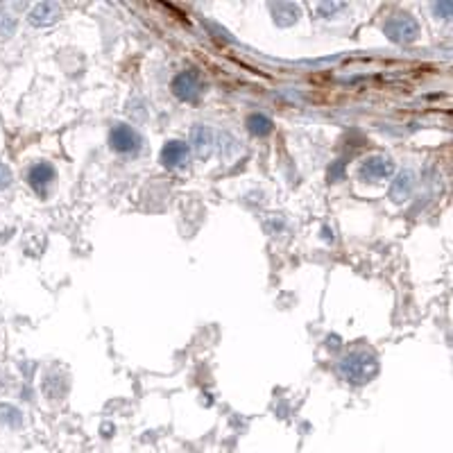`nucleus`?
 Returning <instances> with one entry per match:
<instances>
[{
  "mask_svg": "<svg viewBox=\"0 0 453 453\" xmlns=\"http://www.w3.org/2000/svg\"><path fill=\"white\" fill-rule=\"evenodd\" d=\"M338 372L349 381L351 385H362L367 381H372L378 372V360L372 351L367 349H356V351H349L340 362H338Z\"/></svg>",
  "mask_w": 453,
  "mask_h": 453,
  "instance_id": "nucleus-1",
  "label": "nucleus"
},
{
  "mask_svg": "<svg viewBox=\"0 0 453 453\" xmlns=\"http://www.w3.org/2000/svg\"><path fill=\"white\" fill-rule=\"evenodd\" d=\"M383 32L388 35L390 41H394V44H403V46H406V44H413V41H417V37H419V23L410 14L397 12V14H392L388 21H385Z\"/></svg>",
  "mask_w": 453,
  "mask_h": 453,
  "instance_id": "nucleus-2",
  "label": "nucleus"
},
{
  "mask_svg": "<svg viewBox=\"0 0 453 453\" xmlns=\"http://www.w3.org/2000/svg\"><path fill=\"white\" fill-rule=\"evenodd\" d=\"M109 145L118 154H136L141 150V134L125 122H116L109 131Z\"/></svg>",
  "mask_w": 453,
  "mask_h": 453,
  "instance_id": "nucleus-3",
  "label": "nucleus"
},
{
  "mask_svg": "<svg viewBox=\"0 0 453 453\" xmlns=\"http://www.w3.org/2000/svg\"><path fill=\"white\" fill-rule=\"evenodd\" d=\"M172 93L184 102H195L202 93V80L195 71H181L172 77Z\"/></svg>",
  "mask_w": 453,
  "mask_h": 453,
  "instance_id": "nucleus-4",
  "label": "nucleus"
},
{
  "mask_svg": "<svg viewBox=\"0 0 453 453\" xmlns=\"http://www.w3.org/2000/svg\"><path fill=\"white\" fill-rule=\"evenodd\" d=\"M394 170V163L390 156H383V154H374L369 156L360 163V170L358 175L362 181H378V179H385L390 177Z\"/></svg>",
  "mask_w": 453,
  "mask_h": 453,
  "instance_id": "nucleus-5",
  "label": "nucleus"
},
{
  "mask_svg": "<svg viewBox=\"0 0 453 453\" xmlns=\"http://www.w3.org/2000/svg\"><path fill=\"white\" fill-rule=\"evenodd\" d=\"M53 181H55V168L48 161H39L28 170V184L41 197L48 195V188H50Z\"/></svg>",
  "mask_w": 453,
  "mask_h": 453,
  "instance_id": "nucleus-6",
  "label": "nucleus"
},
{
  "mask_svg": "<svg viewBox=\"0 0 453 453\" xmlns=\"http://www.w3.org/2000/svg\"><path fill=\"white\" fill-rule=\"evenodd\" d=\"M188 156H191V147L181 141H168L161 150V163L166 168H184L188 163Z\"/></svg>",
  "mask_w": 453,
  "mask_h": 453,
  "instance_id": "nucleus-7",
  "label": "nucleus"
},
{
  "mask_svg": "<svg viewBox=\"0 0 453 453\" xmlns=\"http://www.w3.org/2000/svg\"><path fill=\"white\" fill-rule=\"evenodd\" d=\"M191 145L200 159H209L213 152V129L209 125H193Z\"/></svg>",
  "mask_w": 453,
  "mask_h": 453,
  "instance_id": "nucleus-8",
  "label": "nucleus"
},
{
  "mask_svg": "<svg viewBox=\"0 0 453 453\" xmlns=\"http://www.w3.org/2000/svg\"><path fill=\"white\" fill-rule=\"evenodd\" d=\"M59 5L57 3H39L32 7V12H30V23L32 26H39V28H48V26H53V23L59 19Z\"/></svg>",
  "mask_w": 453,
  "mask_h": 453,
  "instance_id": "nucleus-9",
  "label": "nucleus"
},
{
  "mask_svg": "<svg viewBox=\"0 0 453 453\" xmlns=\"http://www.w3.org/2000/svg\"><path fill=\"white\" fill-rule=\"evenodd\" d=\"M413 188H415V175L410 170H401L399 175L394 177V181H392L390 197H392L394 202H403L410 195Z\"/></svg>",
  "mask_w": 453,
  "mask_h": 453,
  "instance_id": "nucleus-10",
  "label": "nucleus"
},
{
  "mask_svg": "<svg viewBox=\"0 0 453 453\" xmlns=\"http://www.w3.org/2000/svg\"><path fill=\"white\" fill-rule=\"evenodd\" d=\"M270 12L275 16V23L281 28L293 26V23L299 19V7L295 3H272Z\"/></svg>",
  "mask_w": 453,
  "mask_h": 453,
  "instance_id": "nucleus-11",
  "label": "nucleus"
},
{
  "mask_svg": "<svg viewBox=\"0 0 453 453\" xmlns=\"http://www.w3.org/2000/svg\"><path fill=\"white\" fill-rule=\"evenodd\" d=\"M247 129L254 136H268L272 129H275V122H272L266 113H252L247 116Z\"/></svg>",
  "mask_w": 453,
  "mask_h": 453,
  "instance_id": "nucleus-12",
  "label": "nucleus"
},
{
  "mask_svg": "<svg viewBox=\"0 0 453 453\" xmlns=\"http://www.w3.org/2000/svg\"><path fill=\"white\" fill-rule=\"evenodd\" d=\"M0 422L12 428H19L23 424V415L19 408L12 406V403H0Z\"/></svg>",
  "mask_w": 453,
  "mask_h": 453,
  "instance_id": "nucleus-13",
  "label": "nucleus"
},
{
  "mask_svg": "<svg viewBox=\"0 0 453 453\" xmlns=\"http://www.w3.org/2000/svg\"><path fill=\"white\" fill-rule=\"evenodd\" d=\"M10 184H12V170L0 161V191H5Z\"/></svg>",
  "mask_w": 453,
  "mask_h": 453,
  "instance_id": "nucleus-14",
  "label": "nucleus"
},
{
  "mask_svg": "<svg viewBox=\"0 0 453 453\" xmlns=\"http://www.w3.org/2000/svg\"><path fill=\"white\" fill-rule=\"evenodd\" d=\"M14 28H16V21L12 16H3V19H0V32H3V37H10Z\"/></svg>",
  "mask_w": 453,
  "mask_h": 453,
  "instance_id": "nucleus-15",
  "label": "nucleus"
},
{
  "mask_svg": "<svg viewBox=\"0 0 453 453\" xmlns=\"http://www.w3.org/2000/svg\"><path fill=\"white\" fill-rule=\"evenodd\" d=\"M344 5H326V3H322L320 5V14H324V16H331L333 12H338V10H342Z\"/></svg>",
  "mask_w": 453,
  "mask_h": 453,
  "instance_id": "nucleus-16",
  "label": "nucleus"
},
{
  "mask_svg": "<svg viewBox=\"0 0 453 453\" xmlns=\"http://www.w3.org/2000/svg\"><path fill=\"white\" fill-rule=\"evenodd\" d=\"M433 12H435V14L440 12V14H444V19H449V12H451V3H442V5H435V7H433Z\"/></svg>",
  "mask_w": 453,
  "mask_h": 453,
  "instance_id": "nucleus-17",
  "label": "nucleus"
}]
</instances>
